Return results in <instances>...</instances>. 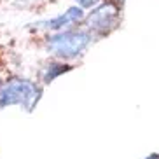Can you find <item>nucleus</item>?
I'll return each instance as SVG.
<instances>
[{
    "instance_id": "obj_1",
    "label": "nucleus",
    "mask_w": 159,
    "mask_h": 159,
    "mask_svg": "<svg viewBox=\"0 0 159 159\" xmlns=\"http://www.w3.org/2000/svg\"><path fill=\"white\" fill-rule=\"evenodd\" d=\"M40 94L42 91L35 82L14 77L0 88V108L9 107V105H21L30 112L37 105Z\"/></svg>"
},
{
    "instance_id": "obj_2",
    "label": "nucleus",
    "mask_w": 159,
    "mask_h": 159,
    "mask_svg": "<svg viewBox=\"0 0 159 159\" xmlns=\"http://www.w3.org/2000/svg\"><path fill=\"white\" fill-rule=\"evenodd\" d=\"M91 42V33L86 30H65L47 39V49L58 58H77Z\"/></svg>"
},
{
    "instance_id": "obj_3",
    "label": "nucleus",
    "mask_w": 159,
    "mask_h": 159,
    "mask_svg": "<svg viewBox=\"0 0 159 159\" xmlns=\"http://www.w3.org/2000/svg\"><path fill=\"white\" fill-rule=\"evenodd\" d=\"M117 19H119V9L112 2H105V4L98 5L93 12H89L88 16V28L93 32L100 33H108L110 30L116 28Z\"/></svg>"
},
{
    "instance_id": "obj_4",
    "label": "nucleus",
    "mask_w": 159,
    "mask_h": 159,
    "mask_svg": "<svg viewBox=\"0 0 159 159\" xmlns=\"http://www.w3.org/2000/svg\"><path fill=\"white\" fill-rule=\"evenodd\" d=\"M84 18V11L80 9V7H70V9L63 12V14L56 16V18L52 19H47V21H42V23H39L37 26L39 28H47V30H61L68 26L72 23H77L80 19Z\"/></svg>"
},
{
    "instance_id": "obj_5",
    "label": "nucleus",
    "mask_w": 159,
    "mask_h": 159,
    "mask_svg": "<svg viewBox=\"0 0 159 159\" xmlns=\"http://www.w3.org/2000/svg\"><path fill=\"white\" fill-rule=\"evenodd\" d=\"M70 70H72V66L65 65V63H49L42 72V80L46 84H51L56 77H60L61 74H66Z\"/></svg>"
},
{
    "instance_id": "obj_6",
    "label": "nucleus",
    "mask_w": 159,
    "mask_h": 159,
    "mask_svg": "<svg viewBox=\"0 0 159 159\" xmlns=\"http://www.w3.org/2000/svg\"><path fill=\"white\" fill-rule=\"evenodd\" d=\"M100 0H79V7H94V5L98 4Z\"/></svg>"
},
{
    "instance_id": "obj_7",
    "label": "nucleus",
    "mask_w": 159,
    "mask_h": 159,
    "mask_svg": "<svg viewBox=\"0 0 159 159\" xmlns=\"http://www.w3.org/2000/svg\"><path fill=\"white\" fill-rule=\"evenodd\" d=\"M145 159H159V154H150V156H147Z\"/></svg>"
},
{
    "instance_id": "obj_8",
    "label": "nucleus",
    "mask_w": 159,
    "mask_h": 159,
    "mask_svg": "<svg viewBox=\"0 0 159 159\" xmlns=\"http://www.w3.org/2000/svg\"><path fill=\"white\" fill-rule=\"evenodd\" d=\"M0 88H2V82H0Z\"/></svg>"
}]
</instances>
